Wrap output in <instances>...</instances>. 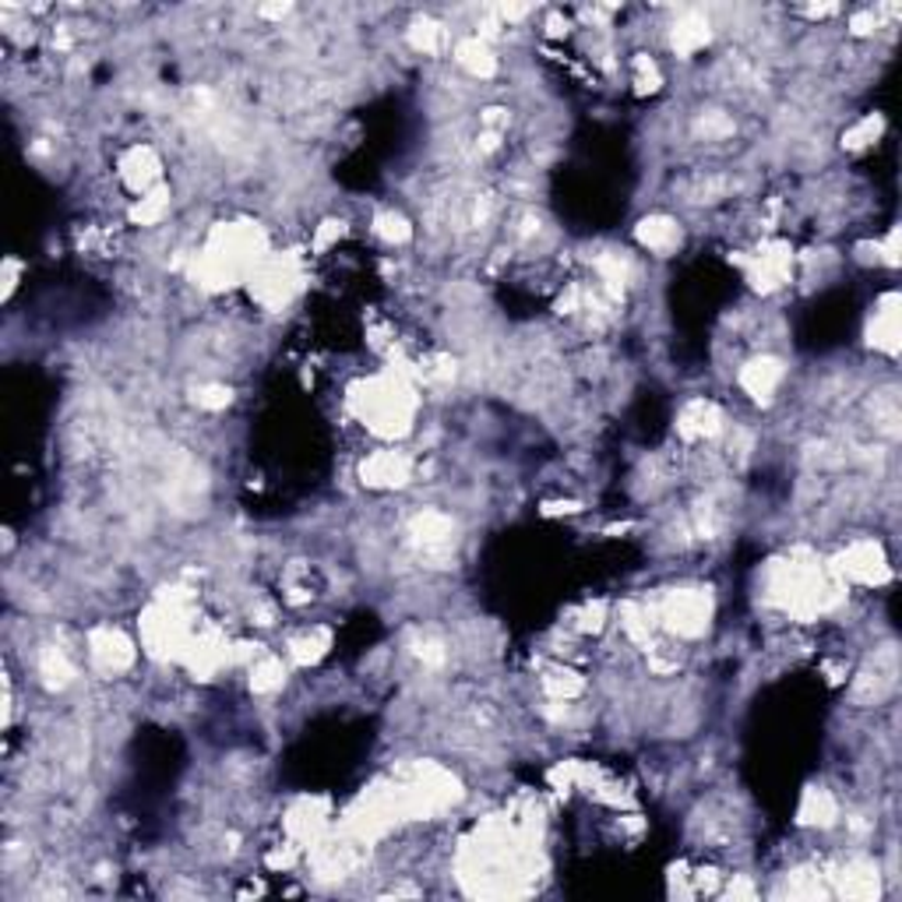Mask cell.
Listing matches in <instances>:
<instances>
[{
	"label": "cell",
	"mask_w": 902,
	"mask_h": 902,
	"mask_svg": "<svg viewBox=\"0 0 902 902\" xmlns=\"http://www.w3.org/2000/svg\"><path fill=\"white\" fill-rule=\"evenodd\" d=\"M300 286V261L293 255H268L247 279L250 300H258L265 311H282Z\"/></svg>",
	"instance_id": "3957f363"
},
{
	"label": "cell",
	"mask_w": 902,
	"mask_h": 902,
	"mask_svg": "<svg viewBox=\"0 0 902 902\" xmlns=\"http://www.w3.org/2000/svg\"><path fill=\"white\" fill-rule=\"evenodd\" d=\"M117 177L138 198L155 191V187L163 184V160H160V152H155L152 145H131L117 160Z\"/></svg>",
	"instance_id": "8992f818"
},
{
	"label": "cell",
	"mask_w": 902,
	"mask_h": 902,
	"mask_svg": "<svg viewBox=\"0 0 902 902\" xmlns=\"http://www.w3.org/2000/svg\"><path fill=\"white\" fill-rule=\"evenodd\" d=\"M374 236L377 241H385L388 247H406L413 241V223L399 212V209H382L374 215Z\"/></svg>",
	"instance_id": "7402d4cb"
},
{
	"label": "cell",
	"mask_w": 902,
	"mask_h": 902,
	"mask_svg": "<svg viewBox=\"0 0 902 902\" xmlns=\"http://www.w3.org/2000/svg\"><path fill=\"white\" fill-rule=\"evenodd\" d=\"M350 406L356 420L377 437H402L413 431L417 417V395L409 377L395 367L388 374H374L367 382H360L350 395Z\"/></svg>",
	"instance_id": "6da1fadb"
},
{
	"label": "cell",
	"mask_w": 902,
	"mask_h": 902,
	"mask_svg": "<svg viewBox=\"0 0 902 902\" xmlns=\"http://www.w3.org/2000/svg\"><path fill=\"white\" fill-rule=\"evenodd\" d=\"M783 377H786L783 360L762 353V356H754V360L743 363L740 374H737V385L748 391L754 402H772V395L780 391Z\"/></svg>",
	"instance_id": "4fadbf2b"
},
{
	"label": "cell",
	"mask_w": 902,
	"mask_h": 902,
	"mask_svg": "<svg viewBox=\"0 0 902 902\" xmlns=\"http://www.w3.org/2000/svg\"><path fill=\"white\" fill-rule=\"evenodd\" d=\"M191 402L198 409H204V413H223V409L233 402V388L226 382H201L191 391Z\"/></svg>",
	"instance_id": "d4e9b609"
},
{
	"label": "cell",
	"mask_w": 902,
	"mask_h": 902,
	"mask_svg": "<svg viewBox=\"0 0 902 902\" xmlns=\"http://www.w3.org/2000/svg\"><path fill=\"white\" fill-rule=\"evenodd\" d=\"M360 480L371 490H399L413 480V458L406 452H395V448L371 452L360 462Z\"/></svg>",
	"instance_id": "ba28073f"
},
{
	"label": "cell",
	"mask_w": 902,
	"mask_h": 902,
	"mask_svg": "<svg viewBox=\"0 0 902 902\" xmlns=\"http://www.w3.org/2000/svg\"><path fill=\"white\" fill-rule=\"evenodd\" d=\"M832 575L839 582H860V585H881L889 578V561L875 540H857L850 543L832 564Z\"/></svg>",
	"instance_id": "277c9868"
},
{
	"label": "cell",
	"mask_w": 902,
	"mask_h": 902,
	"mask_svg": "<svg viewBox=\"0 0 902 902\" xmlns=\"http://www.w3.org/2000/svg\"><path fill=\"white\" fill-rule=\"evenodd\" d=\"M134 642L120 628H96L89 631V659L92 667L106 677H117L134 667Z\"/></svg>",
	"instance_id": "5b68a950"
},
{
	"label": "cell",
	"mask_w": 902,
	"mask_h": 902,
	"mask_svg": "<svg viewBox=\"0 0 902 902\" xmlns=\"http://www.w3.org/2000/svg\"><path fill=\"white\" fill-rule=\"evenodd\" d=\"M406 43H409V50L413 54L437 57L452 46V33H448L445 22L431 19V14H420V19H413L406 25Z\"/></svg>",
	"instance_id": "2e32d148"
},
{
	"label": "cell",
	"mask_w": 902,
	"mask_h": 902,
	"mask_svg": "<svg viewBox=\"0 0 902 902\" xmlns=\"http://www.w3.org/2000/svg\"><path fill=\"white\" fill-rule=\"evenodd\" d=\"M878 134H881V117H878V114H867L864 120L853 124V128H846V134H843V145L857 152V149L870 145V141H875Z\"/></svg>",
	"instance_id": "484cf974"
},
{
	"label": "cell",
	"mask_w": 902,
	"mask_h": 902,
	"mask_svg": "<svg viewBox=\"0 0 902 902\" xmlns=\"http://www.w3.org/2000/svg\"><path fill=\"white\" fill-rule=\"evenodd\" d=\"M635 241L642 250L656 258H670L684 244V226L677 223L673 215L667 212H653V215H642L639 226H635Z\"/></svg>",
	"instance_id": "8fae6325"
},
{
	"label": "cell",
	"mask_w": 902,
	"mask_h": 902,
	"mask_svg": "<svg viewBox=\"0 0 902 902\" xmlns=\"http://www.w3.org/2000/svg\"><path fill=\"white\" fill-rule=\"evenodd\" d=\"M328 645H331L328 628H307L286 642V656H290V663H296V667H314L318 659H325Z\"/></svg>",
	"instance_id": "e0dca14e"
},
{
	"label": "cell",
	"mask_w": 902,
	"mask_h": 902,
	"mask_svg": "<svg viewBox=\"0 0 902 902\" xmlns=\"http://www.w3.org/2000/svg\"><path fill=\"white\" fill-rule=\"evenodd\" d=\"M628 71H631V85H635L639 96H656V92L663 89V71H659L653 54H635L631 57Z\"/></svg>",
	"instance_id": "cb8c5ba5"
},
{
	"label": "cell",
	"mask_w": 902,
	"mask_h": 902,
	"mask_svg": "<svg viewBox=\"0 0 902 902\" xmlns=\"http://www.w3.org/2000/svg\"><path fill=\"white\" fill-rule=\"evenodd\" d=\"M789 272H794V250L786 244H762V250L748 258V279L762 293H775L780 286H786Z\"/></svg>",
	"instance_id": "30bf717a"
},
{
	"label": "cell",
	"mask_w": 902,
	"mask_h": 902,
	"mask_svg": "<svg viewBox=\"0 0 902 902\" xmlns=\"http://www.w3.org/2000/svg\"><path fill=\"white\" fill-rule=\"evenodd\" d=\"M677 434L684 437L688 445L719 437L723 434V409L712 399H688L677 413Z\"/></svg>",
	"instance_id": "7c38bea8"
},
{
	"label": "cell",
	"mask_w": 902,
	"mask_h": 902,
	"mask_svg": "<svg viewBox=\"0 0 902 902\" xmlns=\"http://www.w3.org/2000/svg\"><path fill=\"white\" fill-rule=\"evenodd\" d=\"M867 339L885 356H895L899 353V296L895 293L885 296L881 304L875 307V314H870Z\"/></svg>",
	"instance_id": "9a60e30c"
},
{
	"label": "cell",
	"mask_w": 902,
	"mask_h": 902,
	"mask_svg": "<svg viewBox=\"0 0 902 902\" xmlns=\"http://www.w3.org/2000/svg\"><path fill=\"white\" fill-rule=\"evenodd\" d=\"M543 28H547L550 39H564L567 33H572V19H567V14H561V11H547Z\"/></svg>",
	"instance_id": "f546056e"
},
{
	"label": "cell",
	"mask_w": 902,
	"mask_h": 902,
	"mask_svg": "<svg viewBox=\"0 0 902 902\" xmlns=\"http://www.w3.org/2000/svg\"><path fill=\"white\" fill-rule=\"evenodd\" d=\"M345 236V223L342 219H325V223L314 230V241H311V247L318 250V255H325V250L331 247V244H339Z\"/></svg>",
	"instance_id": "f1b7e54d"
},
{
	"label": "cell",
	"mask_w": 902,
	"mask_h": 902,
	"mask_svg": "<svg viewBox=\"0 0 902 902\" xmlns=\"http://www.w3.org/2000/svg\"><path fill=\"white\" fill-rule=\"evenodd\" d=\"M543 691L550 694V702H575L585 694V677L572 667H553L543 673Z\"/></svg>",
	"instance_id": "603a6c76"
},
{
	"label": "cell",
	"mask_w": 902,
	"mask_h": 902,
	"mask_svg": "<svg viewBox=\"0 0 902 902\" xmlns=\"http://www.w3.org/2000/svg\"><path fill=\"white\" fill-rule=\"evenodd\" d=\"M835 818H839V804L835 797L829 794V789H807L804 800H800V821L804 825H821V829H829L835 825Z\"/></svg>",
	"instance_id": "44dd1931"
},
{
	"label": "cell",
	"mask_w": 902,
	"mask_h": 902,
	"mask_svg": "<svg viewBox=\"0 0 902 902\" xmlns=\"http://www.w3.org/2000/svg\"><path fill=\"white\" fill-rule=\"evenodd\" d=\"M36 677L43 680L46 691H65L78 680V667L71 663L68 648L65 645H39L36 653Z\"/></svg>",
	"instance_id": "5bb4252c"
},
{
	"label": "cell",
	"mask_w": 902,
	"mask_h": 902,
	"mask_svg": "<svg viewBox=\"0 0 902 902\" xmlns=\"http://www.w3.org/2000/svg\"><path fill=\"white\" fill-rule=\"evenodd\" d=\"M286 684V663L272 653H258L250 663V691L255 694H276Z\"/></svg>",
	"instance_id": "ffe728a7"
},
{
	"label": "cell",
	"mask_w": 902,
	"mask_h": 902,
	"mask_svg": "<svg viewBox=\"0 0 902 902\" xmlns=\"http://www.w3.org/2000/svg\"><path fill=\"white\" fill-rule=\"evenodd\" d=\"M712 621V596L699 585H684V589H670L656 607V624L673 639H702Z\"/></svg>",
	"instance_id": "7a4b0ae2"
},
{
	"label": "cell",
	"mask_w": 902,
	"mask_h": 902,
	"mask_svg": "<svg viewBox=\"0 0 902 902\" xmlns=\"http://www.w3.org/2000/svg\"><path fill=\"white\" fill-rule=\"evenodd\" d=\"M881 28V8H860L850 14V36H875Z\"/></svg>",
	"instance_id": "83f0119b"
},
{
	"label": "cell",
	"mask_w": 902,
	"mask_h": 902,
	"mask_svg": "<svg viewBox=\"0 0 902 902\" xmlns=\"http://www.w3.org/2000/svg\"><path fill=\"white\" fill-rule=\"evenodd\" d=\"M712 36H716V25H712V19L705 11H680L677 19L670 22L667 28V46L673 50V57L680 60H691V57H699L705 46L712 43Z\"/></svg>",
	"instance_id": "52a82bcc"
},
{
	"label": "cell",
	"mask_w": 902,
	"mask_h": 902,
	"mask_svg": "<svg viewBox=\"0 0 902 902\" xmlns=\"http://www.w3.org/2000/svg\"><path fill=\"white\" fill-rule=\"evenodd\" d=\"M452 60L466 78H472V82H490V78H497V71H501L497 50L490 46V39H483L477 33L458 36L452 43Z\"/></svg>",
	"instance_id": "9c48e42d"
},
{
	"label": "cell",
	"mask_w": 902,
	"mask_h": 902,
	"mask_svg": "<svg viewBox=\"0 0 902 902\" xmlns=\"http://www.w3.org/2000/svg\"><path fill=\"white\" fill-rule=\"evenodd\" d=\"M169 209H173V191L166 184H160L155 191L134 198V204L128 209V219L134 226H160L163 219L169 215Z\"/></svg>",
	"instance_id": "ac0fdd59"
},
{
	"label": "cell",
	"mask_w": 902,
	"mask_h": 902,
	"mask_svg": "<svg viewBox=\"0 0 902 902\" xmlns=\"http://www.w3.org/2000/svg\"><path fill=\"white\" fill-rule=\"evenodd\" d=\"M878 864L870 860H853L843 867V875H839V892L850 895V899H870L878 895Z\"/></svg>",
	"instance_id": "d6986e66"
},
{
	"label": "cell",
	"mask_w": 902,
	"mask_h": 902,
	"mask_svg": "<svg viewBox=\"0 0 902 902\" xmlns=\"http://www.w3.org/2000/svg\"><path fill=\"white\" fill-rule=\"evenodd\" d=\"M607 628V604H585L578 613H575V621H572V631H578V635H599V631Z\"/></svg>",
	"instance_id": "4316f807"
}]
</instances>
